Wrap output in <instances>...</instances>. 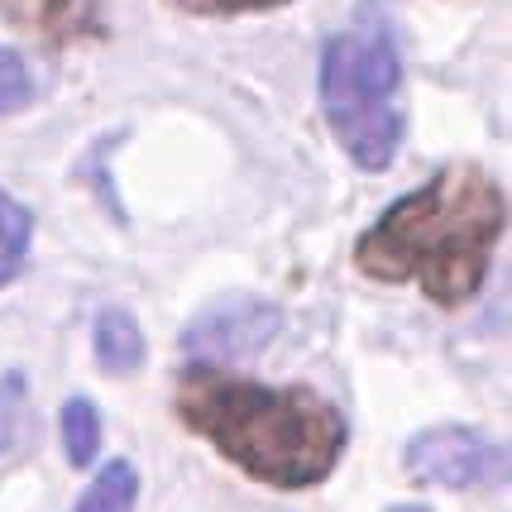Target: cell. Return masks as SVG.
<instances>
[{"label": "cell", "instance_id": "obj_5", "mask_svg": "<svg viewBox=\"0 0 512 512\" xmlns=\"http://www.w3.org/2000/svg\"><path fill=\"white\" fill-rule=\"evenodd\" d=\"M283 326V312L264 302V297H225L216 307H206V312L187 326L182 335V345H187V355H197L201 364H230V359H245V355H259L268 340L278 335Z\"/></svg>", "mask_w": 512, "mask_h": 512}, {"label": "cell", "instance_id": "obj_8", "mask_svg": "<svg viewBox=\"0 0 512 512\" xmlns=\"http://www.w3.org/2000/svg\"><path fill=\"white\" fill-rule=\"evenodd\" d=\"M134 498H139V474H134V465L130 460H111V465L87 484V493L77 498L72 512H130Z\"/></svg>", "mask_w": 512, "mask_h": 512}, {"label": "cell", "instance_id": "obj_13", "mask_svg": "<svg viewBox=\"0 0 512 512\" xmlns=\"http://www.w3.org/2000/svg\"><path fill=\"white\" fill-rule=\"evenodd\" d=\"M178 10L187 15H249V10H278V5H288V0H173Z\"/></svg>", "mask_w": 512, "mask_h": 512}, {"label": "cell", "instance_id": "obj_12", "mask_svg": "<svg viewBox=\"0 0 512 512\" xmlns=\"http://www.w3.org/2000/svg\"><path fill=\"white\" fill-rule=\"evenodd\" d=\"M34 101V77L15 48H0V115H15Z\"/></svg>", "mask_w": 512, "mask_h": 512}, {"label": "cell", "instance_id": "obj_11", "mask_svg": "<svg viewBox=\"0 0 512 512\" xmlns=\"http://www.w3.org/2000/svg\"><path fill=\"white\" fill-rule=\"evenodd\" d=\"M29 431V383L24 374H0V460L24 441Z\"/></svg>", "mask_w": 512, "mask_h": 512}, {"label": "cell", "instance_id": "obj_6", "mask_svg": "<svg viewBox=\"0 0 512 512\" xmlns=\"http://www.w3.org/2000/svg\"><path fill=\"white\" fill-rule=\"evenodd\" d=\"M0 15L53 48L101 39V29H106L96 0H0Z\"/></svg>", "mask_w": 512, "mask_h": 512}, {"label": "cell", "instance_id": "obj_14", "mask_svg": "<svg viewBox=\"0 0 512 512\" xmlns=\"http://www.w3.org/2000/svg\"><path fill=\"white\" fill-rule=\"evenodd\" d=\"M393 512H426V508H393Z\"/></svg>", "mask_w": 512, "mask_h": 512}, {"label": "cell", "instance_id": "obj_10", "mask_svg": "<svg viewBox=\"0 0 512 512\" xmlns=\"http://www.w3.org/2000/svg\"><path fill=\"white\" fill-rule=\"evenodd\" d=\"M63 446L77 469L96 460V450H101V412L87 398H72L63 407Z\"/></svg>", "mask_w": 512, "mask_h": 512}, {"label": "cell", "instance_id": "obj_3", "mask_svg": "<svg viewBox=\"0 0 512 512\" xmlns=\"http://www.w3.org/2000/svg\"><path fill=\"white\" fill-rule=\"evenodd\" d=\"M316 91L340 149L364 173H383L402 139V63L393 44L379 34H335L321 48Z\"/></svg>", "mask_w": 512, "mask_h": 512}, {"label": "cell", "instance_id": "obj_1", "mask_svg": "<svg viewBox=\"0 0 512 512\" xmlns=\"http://www.w3.org/2000/svg\"><path fill=\"white\" fill-rule=\"evenodd\" d=\"M178 417L268 489L321 484L350 436L345 417L312 388H268L216 364L182 369Z\"/></svg>", "mask_w": 512, "mask_h": 512}, {"label": "cell", "instance_id": "obj_7", "mask_svg": "<svg viewBox=\"0 0 512 512\" xmlns=\"http://www.w3.org/2000/svg\"><path fill=\"white\" fill-rule=\"evenodd\" d=\"M91 345H96V359L106 374H134L144 364V331L130 312L120 307H106L91 326Z\"/></svg>", "mask_w": 512, "mask_h": 512}, {"label": "cell", "instance_id": "obj_9", "mask_svg": "<svg viewBox=\"0 0 512 512\" xmlns=\"http://www.w3.org/2000/svg\"><path fill=\"white\" fill-rule=\"evenodd\" d=\"M29 240H34V216H29L10 192H0V288H5L10 278H20Z\"/></svg>", "mask_w": 512, "mask_h": 512}, {"label": "cell", "instance_id": "obj_2", "mask_svg": "<svg viewBox=\"0 0 512 512\" xmlns=\"http://www.w3.org/2000/svg\"><path fill=\"white\" fill-rule=\"evenodd\" d=\"M503 221V187L484 168H446L359 235L355 268L379 283H422L431 302L460 307L484 288Z\"/></svg>", "mask_w": 512, "mask_h": 512}, {"label": "cell", "instance_id": "obj_4", "mask_svg": "<svg viewBox=\"0 0 512 512\" xmlns=\"http://www.w3.org/2000/svg\"><path fill=\"white\" fill-rule=\"evenodd\" d=\"M407 474L417 484H441V489H484L508 474V455L498 441L469 431V426H431L412 436L402 455Z\"/></svg>", "mask_w": 512, "mask_h": 512}]
</instances>
